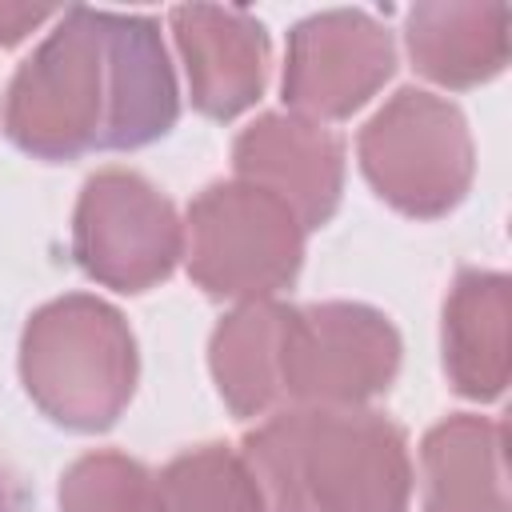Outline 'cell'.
<instances>
[{"label": "cell", "mask_w": 512, "mask_h": 512, "mask_svg": "<svg viewBox=\"0 0 512 512\" xmlns=\"http://www.w3.org/2000/svg\"><path fill=\"white\" fill-rule=\"evenodd\" d=\"M444 372L460 396L496 400L508 384V276L464 268L444 300Z\"/></svg>", "instance_id": "4fadbf2b"}, {"label": "cell", "mask_w": 512, "mask_h": 512, "mask_svg": "<svg viewBox=\"0 0 512 512\" xmlns=\"http://www.w3.org/2000/svg\"><path fill=\"white\" fill-rule=\"evenodd\" d=\"M360 168L392 208L420 220L444 216L472 184L468 124L444 96L400 88L364 124Z\"/></svg>", "instance_id": "5b68a950"}, {"label": "cell", "mask_w": 512, "mask_h": 512, "mask_svg": "<svg viewBox=\"0 0 512 512\" xmlns=\"http://www.w3.org/2000/svg\"><path fill=\"white\" fill-rule=\"evenodd\" d=\"M48 16H52V8H40V4H0V48L20 44Z\"/></svg>", "instance_id": "ac0fdd59"}, {"label": "cell", "mask_w": 512, "mask_h": 512, "mask_svg": "<svg viewBox=\"0 0 512 512\" xmlns=\"http://www.w3.org/2000/svg\"><path fill=\"white\" fill-rule=\"evenodd\" d=\"M300 256V220L256 184H208L188 208L184 260L192 280L216 300H268L296 280Z\"/></svg>", "instance_id": "277c9868"}, {"label": "cell", "mask_w": 512, "mask_h": 512, "mask_svg": "<svg viewBox=\"0 0 512 512\" xmlns=\"http://www.w3.org/2000/svg\"><path fill=\"white\" fill-rule=\"evenodd\" d=\"M396 68V44L384 24L356 8H332L288 32L284 100L308 120H344L364 108Z\"/></svg>", "instance_id": "ba28073f"}, {"label": "cell", "mask_w": 512, "mask_h": 512, "mask_svg": "<svg viewBox=\"0 0 512 512\" xmlns=\"http://www.w3.org/2000/svg\"><path fill=\"white\" fill-rule=\"evenodd\" d=\"M264 512H408L404 432L368 408H292L244 436Z\"/></svg>", "instance_id": "6da1fadb"}, {"label": "cell", "mask_w": 512, "mask_h": 512, "mask_svg": "<svg viewBox=\"0 0 512 512\" xmlns=\"http://www.w3.org/2000/svg\"><path fill=\"white\" fill-rule=\"evenodd\" d=\"M100 36L108 64L104 148H144L160 140L180 116L176 76L160 40V24L136 12H100Z\"/></svg>", "instance_id": "8fae6325"}, {"label": "cell", "mask_w": 512, "mask_h": 512, "mask_svg": "<svg viewBox=\"0 0 512 512\" xmlns=\"http://www.w3.org/2000/svg\"><path fill=\"white\" fill-rule=\"evenodd\" d=\"M160 492L164 512H264L244 460L224 444L180 452L160 472Z\"/></svg>", "instance_id": "2e32d148"}, {"label": "cell", "mask_w": 512, "mask_h": 512, "mask_svg": "<svg viewBox=\"0 0 512 512\" xmlns=\"http://www.w3.org/2000/svg\"><path fill=\"white\" fill-rule=\"evenodd\" d=\"M176 48L188 68V92L208 120H232L256 104L268 80V32L240 8H172Z\"/></svg>", "instance_id": "30bf717a"}, {"label": "cell", "mask_w": 512, "mask_h": 512, "mask_svg": "<svg viewBox=\"0 0 512 512\" xmlns=\"http://www.w3.org/2000/svg\"><path fill=\"white\" fill-rule=\"evenodd\" d=\"M288 304L252 300L220 320L212 332V376L224 404L236 416H264L284 396L280 384V344H284Z\"/></svg>", "instance_id": "9a60e30c"}, {"label": "cell", "mask_w": 512, "mask_h": 512, "mask_svg": "<svg viewBox=\"0 0 512 512\" xmlns=\"http://www.w3.org/2000/svg\"><path fill=\"white\" fill-rule=\"evenodd\" d=\"M72 252L96 284L144 292L160 284L184 256V228L168 196H160L144 176L104 168L88 176L80 192Z\"/></svg>", "instance_id": "52a82bcc"}, {"label": "cell", "mask_w": 512, "mask_h": 512, "mask_svg": "<svg viewBox=\"0 0 512 512\" xmlns=\"http://www.w3.org/2000/svg\"><path fill=\"white\" fill-rule=\"evenodd\" d=\"M400 368L396 328L364 304L288 308L280 344V384L300 408H360L380 396Z\"/></svg>", "instance_id": "8992f818"}, {"label": "cell", "mask_w": 512, "mask_h": 512, "mask_svg": "<svg viewBox=\"0 0 512 512\" xmlns=\"http://www.w3.org/2000/svg\"><path fill=\"white\" fill-rule=\"evenodd\" d=\"M0 512H24V496H20V484L16 476L0 464Z\"/></svg>", "instance_id": "d6986e66"}, {"label": "cell", "mask_w": 512, "mask_h": 512, "mask_svg": "<svg viewBox=\"0 0 512 512\" xmlns=\"http://www.w3.org/2000/svg\"><path fill=\"white\" fill-rule=\"evenodd\" d=\"M508 4H416L404 24L412 64L444 84V88H472L504 72L508 64Z\"/></svg>", "instance_id": "7c38bea8"}, {"label": "cell", "mask_w": 512, "mask_h": 512, "mask_svg": "<svg viewBox=\"0 0 512 512\" xmlns=\"http://www.w3.org/2000/svg\"><path fill=\"white\" fill-rule=\"evenodd\" d=\"M236 180L276 196L300 228H320L332 220L344 188V148L340 140L296 112H268L248 124L232 144Z\"/></svg>", "instance_id": "9c48e42d"}, {"label": "cell", "mask_w": 512, "mask_h": 512, "mask_svg": "<svg viewBox=\"0 0 512 512\" xmlns=\"http://www.w3.org/2000/svg\"><path fill=\"white\" fill-rule=\"evenodd\" d=\"M60 512H164L160 476L120 452H88L60 480Z\"/></svg>", "instance_id": "e0dca14e"}, {"label": "cell", "mask_w": 512, "mask_h": 512, "mask_svg": "<svg viewBox=\"0 0 512 512\" xmlns=\"http://www.w3.org/2000/svg\"><path fill=\"white\" fill-rule=\"evenodd\" d=\"M108 64L96 8H68L40 48L16 68L4 96V128L40 160H76L104 148Z\"/></svg>", "instance_id": "3957f363"}, {"label": "cell", "mask_w": 512, "mask_h": 512, "mask_svg": "<svg viewBox=\"0 0 512 512\" xmlns=\"http://www.w3.org/2000/svg\"><path fill=\"white\" fill-rule=\"evenodd\" d=\"M20 376L48 420L76 432H100L116 424L136 388L132 328L96 296H60L28 320Z\"/></svg>", "instance_id": "7a4b0ae2"}, {"label": "cell", "mask_w": 512, "mask_h": 512, "mask_svg": "<svg viewBox=\"0 0 512 512\" xmlns=\"http://www.w3.org/2000/svg\"><path fill=\"white\" fill-rule=\"evenodd\" d=\"M424 512H508L504 428L484 416H448L420 444Z\"/></svg>", "instance_id": "5bb4252c"}]
</instances>
